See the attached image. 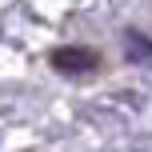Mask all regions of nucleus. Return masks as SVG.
Returning <instances> with one entry per match:
<instances>
[{
    "label": "nucleus",
    "mask_w": 152,
    "mask_h": 152,
    "mask_svg": "<svg viewBox=\"0 0 152 152\" xmlns=\"http://www.w3.org/2000/svg\"><path fill=\"white\" fill-rule=\"evenodd\" d=\"M52 64L60 72H72L76 76V72H92L100 64V56L88 52V48H56V52H52Z\"/></svg>",
    "instance_id": "nucleus-1"
},
{
    "label": "nucleus",
    "mask_w": 152,
    "mask_h": 152,
    "mask_svg": "<svg viewBox=\"0 0 152 152\" xmlns=\"http://www.w3.org/2000/svg\"><path fill=\"white\" fill-rule=\"evenodd\" d=\"M128 56H132V60L152 64V40L144 36V32H128Z\"/></svg>",
    "instance_id": "nucleus-2"
}]
</instances>
